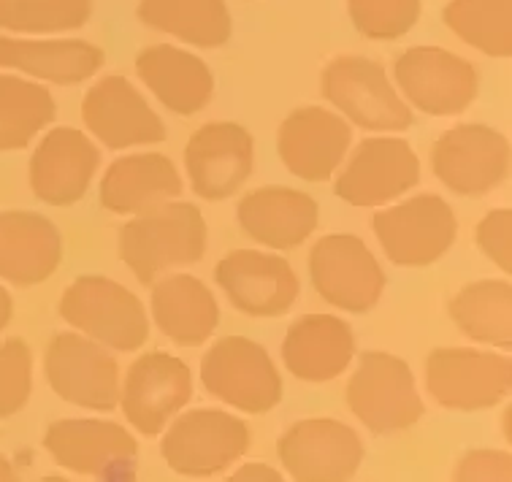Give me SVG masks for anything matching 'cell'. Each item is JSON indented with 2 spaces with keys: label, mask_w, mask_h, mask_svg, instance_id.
Wrapping results in <instances>:
<instances>
[{
  "label": "cell",
  "mask_w": 512,
  "mask_h": 482,
  "mask_svg": "<svg viewBox=\"0 0 512 482\" xmlns=\"http://www.w3.org/2000/svg\"><path fill=\"white\" fill-rule=\"evenodd\" d=\"M453 480L461 482H510L512 458L504 450H475L458 461Z\"/></svg>",
  "instance_id": "obj_37"
},
{
  "label": "cell",
  "mask_w": 512,
  "mask_h": 482,
  "mask_svg": "<svg viewBox=\"0 0 512 482\" xmlns=\"http://www.w3.org/2000/svg\"><path fill=\"white\" fill-rule=\"evenodd\" d=\"M431 168L450 193L480 198L507 179L510 141L488 125H458L439 136Z\"/></svg>",
  "instance_id": "obj_13"
},
{
  "label": "cell",
  "mask_w": 512,
  "mask_h": 482,
  "mask_svg": "<svg viewBox=\"0 0 512 482\" xmlns=\"http://www.w3.org/2000/svg\"><path fill=\"white\" fill-rule=\"evenodd\" d=\"M82 120L106 149L149 147L166 141L163 120L125 76H106L87 90Z\"/></svg>",
  "instance_id": "obj_19"
},
{
  "label": "cell",
  "mask_w": 512,
  "mask_h": 482,
  "mask_svg": "<svg viewBox=\"0 0 512 482\" xmlns=\"http://www.w3.org/2000/svg\"><path fill=\"white\" fill-rule=\"evenodd\" d=\"M44 447L57 466L95 480H131L139 464L133 434L112 420H57Z\"/></svg>",
  "instance_id": "obj_11"
},
{
  "label": "cell",
  "mask_w": 512,
  "mask_h": 482,
  "mask_svg": "<svg viewBox=\"0 0 512 482\" xmlns=\"http://www.w3.org/2000/svg\"><path fill=\"white\" fill-rule=\"evenodd\" d=\"M57 117V103L44 84L0 74V152L28 147Z\"/></svg>",
  "instance_id": "obj_31"
},
{
  "label": "cell",
  "mask_w": 512,
  "mask_h": 482,
  "mask_svg": "<svg viewBox=\"0 0 512 482\" xmlns=\"http://www.w3.org/2000/svg\"><path fill=\"white\" fill-rule=\"evenodd\" d=\"M103 49L79 38H11L0 36V68L38 82L82 84L101 71Z\"/></svg>",
  "instance_id": "obj_24"
},
{
  "label": "cell",
  "mask_w": 512,
  "mask_h": 482,
  "mask_svg": "<svg viewBox=\"0 0 512 482\" xmlns=\"http://www.w3.org/2000/svg\"><path fill=\"white\" fill-rule=\"evenodd\" d=\"M355 358L353 328L334 315H304L290 325L282 361L301 382H331Z\"/></svg>",
  "instance_id": "obj_25"
},
{
  "label": "cell",
  "mask_w": 512,
  "mask_h": 482,
  "mask_svg": "<svg viewBox=\"0 0 512 482\" xmlns=\"http://www.w3.org/2000/svg\"><path fill=\"white\" fill-rule=\"evenodd\" d=\"M445 25L461 41L491 57L512 52V0H450Z\"/></svg>",
  "instance_id": "obj_32"
},
{
  "label": "cell",
  "mask_w": 512,
  "mask_h": 482,
  "mask_svg": "<svg viewBox=\"0 0 512 482\" xmlns=\"http://www.w3.org/2000/svg\"><path fill=\"white\" fill-rule=\"evenodd\" d=\"M285 472L293 480L339 482L355 477L364 464V442L339 420L317 418L290 426L277 442Z\"/></svg>",
  "instance_id": "obj_15"
},
{
  "label": "cell",
  "mask_w": 512,
  "mask_h": 482,
  "mask_svg": "<svg viewBox=\"0 0 512 482\" xmlns=\"http://www.w3.org/2000/svg\"><path fill=\"white\" fill-rule=\"evenodd\" d=\"M426 385L439 407L483 412L507 399L512 363L504 355L475 347H439L426 363Z\"/></svg>",
  "instance_id": "obj_8"
},
{
  "label": "cell",
  "mask_w": 512,
  "mask_h": 482,
  "mask_svg": "<svg viewBox=\"0 0 512 482\" xmlns=\"http://www.w3.org/2000/svg\"><path fill=\"white\" fill-rule=\"evenodd\" d=\"M101 166V149L76 128H55L41 139L30 160V187L49 206L82 201Z\"/></svg>",
  "instance_id": "obj_21"
},
{
  "label": "cell",
  "mask_w": 512,
  "mask_h": 482,
  "mask_svg": "<svg viewBox=\"0 0 512 482\" xmlns=\"http://www.w3.org/2000/svg\"><path fill=\"white\" fill-rule=\"evenodd\" d=\"M347 407L372 434H399L423 418V399L407 361L366 353L347 382Z\"/></svg>",
  "instance_id": "obj_4"
},
{
  "label": "cell",
  "mask_w": 512,
  "mask_h": 482,
  "mask_svg": "<svg viewBox=\"0 0 512 482\" xmlns=\"http://www.w3.org/2000/svg\"><path fill=\"white\" fill-rule=\"evenodd\" d=\"M60 317L114 353H136L149 339V317L136 293L109 277H79L60 298Z\"/></svg>",
  "instance_id": "obj_2"
},
{
  "label": "cell",
  "mask_w": 512,
  "mask_h": 482,
  "mask_svg": "<svg viewBox=\"0 0 512 482\" xmlns=\"http://www.w3.org/2000/svg\"><path fill=\"white\" fill-rule=\"evenodd\" d=\"M149 288L152 320L166 339L182 347H198L212 339L220 323V306L201 279L190 274H163Z\"/></svg>",
  "instance_id": "obj_27"
},
{
  "label": "cell",
  "mask_w": 512,
  "mask_h": 482,
  "mask_svg": "<svg viewBox=\"0 0 512 482\" xmlns=\"http://www.w3.org/2000/svg\"><path fill=\"white\" fill-rule=\"evenodd\" d=\"M385 258L404 269H423L437 263L458 236L456 214L439 195H415L382 209L372 220Z\"/></svg>",
  "instance_id": "obj_7"
},
{
  "label": "cell",
  "mask_w": 512,
  "mask_h": 482,
  "mask_svg": "<svg viewBox=\"0 0 512 482\" xmlns=\"http://www.w3.org/2000/svg\"><path fill=\"white\" fill-rule=\"evenodd\" d=\"M49 388L68 404L112 412L120 404V366L109 347L76 334H57L44 355Z\"/></svg>",
  "instance_id": "obj_10"
},
{
  "label": "cell",
  "mask_w": 512,
  "mask_h": 482,
  "mask_svg": "<svg viewBox=\"0 0 512 482\" xmlns=\"http://www.w3.org/2000/svg\"><path fill=\"white\" fill-rule=\"evenodd\" d=\"M355 30L372 41L407 36L420 19V0H347Z\"/></svg>",
  "instance_id": "obj_34"
},
{
  "label": "cell",
  "mask_w": 512,
  "mask_h": 482,
  "mask_svg": "<svg viewBox=\"0 0 512 482\" xmlns=\"http://www.w3.org/2000/svg\"><path fill=\"white\" fill-rule=\"evenodd\" d=\"M309 277L326 304L364 315L380 304L385 271L374 252L353 233H331L309 252Z\"/></svg>",
  "instance_id": "obj_9"
},
{
  "label": "cell",
  "mask_w": 512,
  "mask_h": 482,
  "mask_svg": "<svg viewBox=\"0 0 512 482\" xmlns=\"http://www.w3.org/2000/svg\"><path fill=\"white\" fill-rule=\"evenodd\" d=\"M136 71L168 112L182 117L201 112L215 93V76L209 65L193 52L171 44H155L144 49L136 57Z\"/></svg>",
  "instance_id": "obj_28"
},
{
  "label": "cell",
  "mask_w": 512,
  "mask_h": 482,
  "mask_svg": "<svg viewBox=\"0 0 512 482\" xmlns=\"http://www.w3.org/2000/svg\"><path fill=\"white\" fill-rule=\"evenodd\" d=\"M215 279L233 309L250 317H282L298 298V277L285 258L233 250L215 266Z\"/></svg>",
  "instance_id": "obj_18"
},
{
  "label": "cell",
  "mask_w": 512,
  "mask_h": 482,
  "mask_svg": "<svg viewBox=\"0 0 512 482\" xmlns=\"http://www.w3.org/2000/svg\"><path fill=\"white\" fill-rule=\"evenodd\" d=\"M396 84L410 106L429 117L464 114L480 90L475 65L442 47H412L396 60Z\"/></svg>",
  "instance_id": "obj_12"
},
{
  "label": "cell",
  "mask_w": 512,
  "mask_h": 482,
  "mask_svg": "<svg viewBox=\"0 0 512 482\" xmlns=\"http://www.w3.org/2000/svg\"><path fill=\"white\" fill-rule=\"evenodd\" d=\"M255 166V141L236 122H209L198 128L185 149L190 187L198 198L225 201L239 193Z\"/></svg>",
  "instance_id": "obj_17"
},
{
  "label": "cell",
  "mask_w": 512,
  "mask_h": 482,
  "mask_svg": "<svg viewBox=\"0 0 512 482\" xmlns=\"http://www.w3.org/2000/svg\"><path fill=\"white\" fill-rule=\"evenodd\" d=\"M201 382L209 396L250 415L271 412L282 401V377L261 344L225 336L201 361Z\"/></svg>",
  "instance_id": "obj_5"
},
{
  "label": "cell",
  "mask_w": 512,
  "mask_h": 482,
  "mask_svg": "<svg viewBox=\"0 0 512 482\" xmlns=\"http://www.w3.org/2000/svg\"><path fill=\"white\" fill-rule=\"evenodd\" d=\"M193 399V374L168 353H147L131 363L120 407L139 434L158 436Z\"/></svg>",
  "instance_id": "obj_14"
},
{
  "label": "cell",
  "mask_w": 512,
  "mask_h": 482,
  "mask_svg": "<svg viewBox=\"0 0 512 482\" xmlns=\"http://www.w3.org/2000/svg\"><path fill=\"white\" fill-rule=\"evenodd\" d=\"M353 141L350 122L320 106H301L280 125L277 149L290 174L304 182H326L342 166Z\"/></svg>",
  "instance_id": "obj_20"
},
{
  "label": "cell",
  "mask_w": 512,
  "mask_h": 482,
  "mask_svg": "<svg viewBox=\"0 0 512 482\" xmlns=\"http://www.w3.org/2000/svg\"><path fill=\"white\" fill-rule=\"evenodd\" d=\"M206 220L193 204H168L149 209L133 217L120 233V258L133 271L141 285H152L155 279L174 269H185L204 258Z\"/></svg>",
  "instance_id": "obj_1"
},
{
  "label": "cell",
  "mask_w": 512,
  "mask_h": 482,
  "mask_svg": "<svg viewBox=\"0 0 512 482\" xmlns=\"http://www.w3.org/2000/svg\"><path fill=\"white\" fill-rule=\"evenodd\" d=\"M228 480L242 482V480H266V482H277L282 480V474L274 469V466L266 464H247L242 469H236L233 474H228Z\"/></svg>",
  "instance_id": "obj_38"
},
{
  "label": "cell",
  "mask_w": 512,
  "mask_h": 482,
  "mask_svg": "<svg viewBox=\"0 0 512 482\" xmlns=\"http://www.w3.org/2000/svg\"><path fill=\"white\" fill-rule=\"evenodd\" d=\"M477 247L485 258H491L504 271H512V223L510 209H496L477 225Z\"/></svg>",
  "instance_id": "obj_36"
},
{
  "label": "cell",
  "mask_w": 512,
  "mask_h": 482,
  "mask_svg": "<svg viewBox=\"0 0 512 482\" xmlns=\"http://www.w3.org/2000/svg\"><path fill=\"white\" fill-rule=\"evenodd\" d=\"M93 0H0V30L19 36H55L87 25Z\"/></svg>",
  "instance_id": "obj_33"
},
{
  "label": "cell",
  "mask_w": 512,
  "mask_h": 482,
  "mask_svg": "<svg viewBox=\"0 0 512 482\" xmlns=\"http://www.w3.org/2000/svg\"><path fill=\"white\" fill-rule=\"evenodd\" d=\"M242 231L269 250H296L315 233L320 206L293 187H258L236 209Z\"/></svg>",
  "instance_id": "obj_22"
},
{
  "label": "cell",
  "mask_w": 512,
  "mask_h": 482,
  "mask_svg": "<svg viewBox=\"0 0 512 482\" xmlns=\"http://www.w3.org/2000/svg\"><path fill=\"white\" fill-rule=\"evenodd\" d=\"M166 428L160 453L171 472L190 480L228 472L252 445L247 423L223 409H193Z\"/></svg>",
  "instance_id": "obj_3"
},
{
  "label": "cell",
  "mask_w": 512,
  "mask_h": 482,
  "mask_svg": "<svg viewBox=\"0 0 512 482\" xmlns=\"http://www.w3.org/2000/svg\"><path fill=\"white\" fill-rule=\"evenodd\" d=\"M14 477H17L14 466H11L9 461H6V458L0 455V480H14Z\"/></svg>",
  "instance_id": "obj_40"
},
{
  "label": "cell",
  "mask_w": 512,
  "mask_h": 482,
  "mask_svg": "<svg viewBox=\"0 0 512 482\" xmlns=\"http://www.w3.org/2000/svg\"><path fill=\"white\" fill-rule=\"evenodd\" d=\"M450 317L458 331L477 344L507 350L512 344V288L504 279H480L456 293Z\"/></svg>",
  "instance_id": "obj_30"
},
{
  "label": "cell",
  "mask_w": 512,
  "mask_h": 482,
  "mask_svg": "<svg viewBox=\"0 0 512 482\" xmlns=\"http://www.w3.org/2000/svg\"><path fill=\"white\" fill-rule=\"evenodd\" d=\"M136 14L147 28L198 49H220L233 30L225 0H141Z\"/></svg>",
  "instance_id": "obj_29"
},
{
  "label": "cell",
  "mask_w": 512,
  "mask_h": 482,
  "mask_svg": "<svg viewBox=\"0 0 512 482\" xmlns=\"http://www.w3.org/2000/svg\"><path fill=\"white\" fill-rule=\"evenodd\" d=\"M33 393V355L22 339L0 344V420L25 409Z\"/></svg>",
  "instance_id": "obj_35"
},
{
  "label": "cell",
  "mask_w": 512,
  "mask_h": 482,
  "mask_svg": "<svg viewBox=\"0 0 512 482\" xmlns=\"http://www.w3.org/2000/svg\"><path fill=\"white\" fill-rule=\"evenodd\" d=\"M420 182V160L404 139H366L336 179V195L350 206L374 209L410 193Z\"/></svg>",
  "instance_id": "obj_16"
},
{
  "label": "cell",
  "mask_w": 512,
  "mask_h": 482,
  "mask_svg": "<svg viewBox=\"0 0 512 482\" xmlns=\"http://www.w3.org/2000/svg\"><path fill=\"white\" fill-rule=\"evenodd\" d=\"M182 177L160 152H139L117 158L101 179V204L114 214H141L177 201Z\"/></svg>",
  "instance_id": "obj_26"
},
{
  "label": "cell",
  "mask_w": 512,
  "mask_h": 482,
  "mask_svg": "<svg viewBox=\"0 0 512 482\" xmlns=\"http://www.w3.org/2000/svg\"><path fill=\"white\" fill-rule=\"evenodd\" d=\"M323 95L358 128L377 133L412 128L410 106L399 98L385 68L369 57L331 60L323 71Z\"/></svg>",
  "instance_id": "obj_6"
},
{
  "label": "cell",
  "mask_w": 512,
  "mask_h": 482,
  "mask_svg": "<svg viewBox=\"0 0 512 482\" xmlns=\"http://www.w3.org/2000/svg\"><path fill=\"white\" fill-rule=\"evenodd\" d=\"M63 260V236L47 217L0 212V279L17 288L47 282Z\"/></svg>",
  "instance_id": "obj_23"
},
{
  "label": "cell",
  "mask_w": 512,
  "mask_h": 482,
  "mask_svg": "<svg viewBox=\"0 0 512 482\" xmlns=\"http://www.w3.org/2000/svg\"><path fill=\"white\" fill-rule=\"evenodd\" d=\"M11 317H14V301H11L9 290L0 285V334L6 331V325L11 323Z\"/></svg>",
  "instance_id": "obj_39"
}]
</instances>
